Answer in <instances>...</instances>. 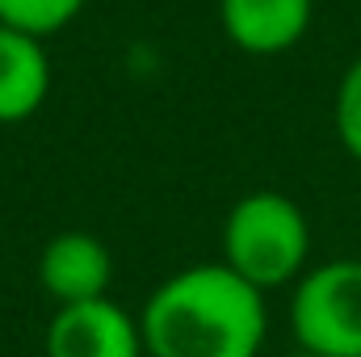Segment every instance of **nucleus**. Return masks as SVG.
<instances>
[{
	"label": "nucleus",
	"instance_id": "obj_2",
	"mask_svg": "<svg viewBox=\"0 0 361 357\" xmlns=\"http://www.w3.org/2000/svg\"><path fill=\"white\" fill-rule=\"evenodd\" d=\"M219 261L265 294L281 290V286H294L311 269L307 210L281 189L244 193L223 219Z\"/></svg>",
	"mask_w": 361,
	"mask_h": 357
},
{
	"label": "nucleus",
	"instance_id": "obj_3",
	"mask_svg": "<svg viewBox=\"0 0 361 357\" xmlns=\"http://www.w3.org/2000/svg\"><path fill=\"white\" fill-rule=\"evenodd\" d=\"M290 332L319 357H361V257L319 261L294 282Z\"/></svg>",
	"mask_w": 361,
	"mask_h": 357
},
{
	"label": "nucleus",
	"instance_id": "obj_9",
	"mask_svg": "<svg viewBox=\"0 0 361 357\" xmlns=\"http://www.w3.org/2000/svg\"><path fill=\"white\" fill-rule=\"evenodd\" d=\"M332 126L341 147L361 164V55L349 59V68L336 80V97H332Z\"/></svg>",
	"mask_w": 361,
	"mask_h": 357
},
{
	"label": "nucleus",
	"instance_id": "obj_1",
	"mask_svg": "<svg viewBox=\"0 0 361 357\" xmlns=\"http://www.w3.org/2000/svg\"><path fill=\"white\" fill-rule=\"evenodd\" d=\"M139 332L147 357H261L269 337L265 290L223 261L177 269L147 294Z\"/></svg>",
	"mask_w": 361,
	"mask_h": 357
},
{
	"label": "nucleus",
	"instance_id": "obj_10",
	"mask_svg": "<svg viewBox=\"0 0 361 357\" xmlns=\"http://www.w3.org/2000/svg\"><path fill=\"white\" fill-rule=\"evenodd\" d=\"M281 357H319V353H311V349H298V345H294L290 353H281Z\"/></svg>",
	"mask_w": 361,
	"mask_h": 357
},
{
	"label": "nucleus",
	"instance_id": "obj_7",
	"mask_svg": "<svg viewBox=\"0 0 361 357\" xmlns=\"http://www.w3.org/2000/svg\"><path fill=\"white\" fill-rule=\"evenodd\" d=\"M51 92L47 38L0 25V126H17L42 109Z\"/></svg>",
	"mask_w": 361,
	"mask_h": 357
},
{
	"label": "nucleus",
	"instance_id": "obj_5",
	"mask_svg": "<svg viewBox=\"0 0 361 357\" xmlns=\"http://www.w3.org/2000/svg\"><path fill=\"white\" fill-rule=\"evenodd\" d=\"M114 282V257L105 240L92 231H59L38 253V286L55 298V307L105 298Z\"/></svg>",
	"mask_w": 361,
	"mask_h": 357
},
{
	"label": "nucleus",
	"instance_id": "obj_4",
	"mask_svg": "<svg viewBox=\"0 0 361 357\" xmlns=\"http://www.w3.org/2000/svg\"><path fill=\"white\" fill-rule=\"evenodd\" d=\"M47 357H147L139 315H130L122 303L89 298V303H68L55 307L47 337H42Z\"/></svg>",
	"mask_w": 361,
	"mask_h": 357
},
{
	"label": "nucleus",
	"instance_id": "obj_6",
	"mask_svg": "<svg viewBox=\"0 0 361 357\" xmlns=\"http://www.w3.org/2000/svg\"><path fill=\"white\" fill-rule=\"evenodd\" d=\"M315 0H219V25L244 55H286L311 30Z\"/></svg>",
	"mask_w": 361,
	"mask_h": 357
},
{
	"label": "nucleus",
	"instance_id": "obj_8",
	"mask_svg": "<svg viewBox=\"0 0 361 357\" xmlns=\"http://www.w3.org/2000/svg\"><path fill=\"white\" fill-rule=\"evenodd\" d=\"M85 0H0V25L25 30L34 38H51L80 17Z\"/></svg>",
	"mask_w": 361,
	"mask_h": 357
}]
</instances>
